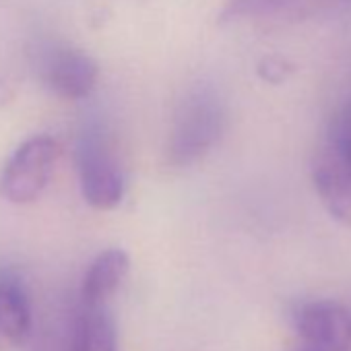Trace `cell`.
I'll list each match as a JSON object with an SVG mask.
<instances>
[{"instance_id":"12","label":"cell","mask_w":351,"mask_h":351,"mask_svg":"<svg viewBox=\"0 0 351 351\" xmlns=\"http://www.w3.org/2000/svg\"><path fill=\"white\" fill-rule=\"evenodd\" d=\"M335 5H351V0H332Z\"/></svg>"},{"instance_id":"3","label":"cell","mask_w":351,"mask_h":351,"mask_svg":"<svg viewBox=\"0 0 351 351\" xmlns=\"http://www.w3.org/2000/svg\"><path fill=\"white\" fill-rule=\"evenodd\" d=\"M79 186L85 203L99 211L118 207L124 199V173L99 130H85L75 145Z\"/></svg>"},{"instance_id":"11","label":"cell","mask_w":351,"mask_h":351,"mask_svg":"<svg viewBox=\"0 0 351 351\" xmlns=\"http://www.w3.org/2000/svg\"><path fill=\"white\" fill-rule=\"evenodd\" d=\"M328 143L351 159V99H347L345 106L339 110Z\"/></svg>"},{"instance_id":"8","label":"cell","mask_w":351,"mask_h":351,"mask_svg":"<svg viewBox=\"0 0 351 351\" xmlns=\"http://www.w3.org/2000/svg\"><path fill=\"white\" fill-rule=\"evenodd\" d=\"M34 335L32 293L15 271H0V351H15Z\"/></svg>"},{"instance_id":"9","label":"cell","mask_w":351,"mask_h":351,"mask_svg":"<svg viewBox=\"0 0 351 351\" xmlns=\"http://www.w3.org/2000/svg\"><path fill=\"white\" fill-rule=\"evenodd\" d=\"M130 269L128 254L120 248L99 252L87 267L77 298L89 306H110V300L126 279Z\"/></svg>"},{"instance_id":"6","label":"cell","mask_w":351,"mask_h":351,"mask_svg":"<svg viewBox=\"0 0 351 351\" xmlns=\"http://www.w3.org/2000/svg\"><path fill=\"white\" fill-rule=\"evenodd\" d=\"M312 182L328 215L351 228V159L328 143L314 159Z\"/></svg>"},{"instance_id":"7","label":"cell","mask_w":351,"mask_h":351,"mask_svg":"<svg viewBox=\"0 0 351 351\" xmlns=\"http://www.w3.org/2000/svg\"><path fill=\"white\" fill-rule=\"evenodd\" d=\"M29 351H93L87 318L77 295L44 316L32 335Z\"/></svg>"},{"instance_id":"4","label":"cell","mask_w":351,"mask_h":351,"mask_svg":"<svg viewBox=\"0 0 351 351\" xmlns=\"http://www.w3.org/2000/svg\"><path fill=\"white\" fill-rule=\"evenodd\" d=\"M40 77L58 97L79 101L93 93L99 69L97 62L79 48L52 46L40 60Z\"/></svg>"},{"instance_id":"13","label":"cell","mask_w":351,"mask_h":351,"mask_svg":"<svg viewBox=\"0 0 351 351\" xmlns=\"http://www.w3.org/2000/svg\"><path fill=\"white\" fill-rule=\"evenodd\" d=\"M298 351H314V349H308V347H304V349H298Z\"/></svg>"},{"instance_id":"2","label":"cell","mask_w":351,"mask_h":351,"mask_svg":"<svg viewBox=\"0 0 351 351\" xmlns=\"http://www.w3.org/2000/svg\"><path fill=\"white\" fill-rule=\"evenodd\" d=\"M58 155L60 147L50 134L25 138L0 169V197L13 205L38 201L52 182Z\"/></svg>"},{"instance_id":"1","label":"cell","mask_w":351,"mask_h":351,"mask_svg":"<svg viewBox=\"0 0 351 351\" xmlns=\"http://www.w3.org/2000/svg\"><path fill=\"white\" fill-rule=\"evenodd\" d=\"M226 130V106L219 95L209 89L189 93L173 114L167 138V161L186 167L203 159L219 143Z\"/></svg>"},{"instance_id":"5","label":"cell","mask_w":351,"mask_h":351,"mask_svg":"<svg viewBox=\"0 0 351 351\" xmlns=\"http://www.w3.org/2000/svg\"><path fill=\"white\" fill-rule=\"evenodd\" d=\"M293 326L308 349H351V314L345 306L332 300H312L300 304L293 314Z\"/></svg>"},{"instance_id":"10","label":"cell","mask_w":351,"mask_h":351,"mask_svg":"<svg viewBox=\"0 0 351 351\" xmlns=\"http://www.w3.org/2000/svg\"><path fill=\"white\" fill-rule=\"evenodd\" d=\"M330 5H335L332 0H228L221 21L306 19Z\"/></svg>"}]
</instances>
